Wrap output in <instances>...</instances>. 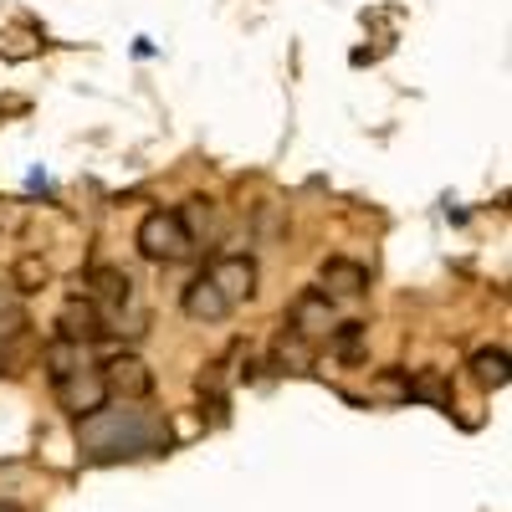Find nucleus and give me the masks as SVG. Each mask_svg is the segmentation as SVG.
<instances>
[{"label":"nucleus","mask_w":512,"mask_h":512,"mask_svg":"<svg viewBox=\"0 0 512 512\" xmlns=\"http://www.w3.org/2000/svg\"><path fill=\"white\" fill-rule=\"evenodd\" d=\"M77 446L88 461H139V456H159L169 451V425L149 410L118 405V410H93L88 420H77Z\"/></svg>","instance_id":"1"},{"label":"nucleus","mask_w":512,"mask_h":512,"mask_svg":"<svg viewBox=\"0 0 512 512\" xmlns=\"http://www.w3.org/2000/svg\"><path fill=\"white\" fill-rule=\"evenodd\" d=\"M195 246L190 226L180 210H154V216H144L139 226V251L149 256V262H180V256Z\"/></svg>","instance_id":"2"},{"label":"nucleus","mask_w":512,"mask_h":512,"mask_svg":"<svg viewBox=\"0 0 512 512\" xmlns=\"http://www.w3.org/2000/svg\"><path fill=\"white\" fill-rule=\"evenodd\" d=\"M57 400H62V410H72L77 420H88L93 410L108 405V384H103V374H93V369H77V374L57 379Z\"/></svg>","instance_id":"3"},{"label":"nucleus","mask_w":512,"mask_h":512,"mask_svg":"<svg viewBox=\"0 0 512 512\" xmlns=\"http://www.w3.org/2000/svg\"><path fill=\"white\" fill-rule=\"evenodd\" d=\"M205 277L221 287V297H226L231 308L241 303V297H251V292H256V267H251V256H221V262L210 267Z\"/></svg>","instance_id":"4"},{"label":"nucleus","mask_w":512,"mask_h":512,"mask_svg":"<svg viewBox=\"0 0 512 512\" xmlns=\"http://www.w3.org/2000/svg\"><path fill=\"white\" fill-rule=\"evenodd\" d=\"M103 384H108V395L118 390V395H128V400H139V395H149V390H154V374H149V364H144V359L123 354V359H113V364L103 369Z\"/></svg>","instance_id":"5"},{"label":"nucleus","mask_w":512,"mask_h":512,"mask_svg":"<svg viewBox=\"0 0 512 512\" xmlns=\"http://www.w3.org/2000/svg\"><path fill=\"white\" fill-rule=\"evenodd\" d=\"M180 308H185V318H195V323H221V318L231 313V303L221 297V287L210 282V277H195V282L185 287Z\"/></svg>","instance_id":"6"},{"label":"nucleus","mask_w":512,"mask_h":512,"mask_svg":"<svg viewBox=\"0 0 512 512\" xmlns=\"http://www.w3.org/2000/svg\"><path fill=\"white\" fill-rule=\"evenodd\" d=\"M328 323H333V303H328L323 287H313V292L297 297V308H292V333H297V338H313V333H323Z\"/></svg>","instance_id":"7"},{"label":"nucleus","mask_w":512,"mask_h":512,"mask_svg":"<svg viewBox=\"0 0 512 512\" xmlns=\"http://www.w3.org/2000/svg\"><path fill=\"white\" fill-rule=\"evenodd\" d=\"M103 333V318L93 303H82V297H72V303L62 308V338L67 344H82V338H98Z\"/></svg>","instance_id":"8"},{"label":"nucleus","mask_w":512,"mask_h":512,"mask_svg":"<svg viewBox=\"0 0 512 512\" xmlns=\"http://www.w3.org/2000/svg\"><path fill=\"white\" fill-rule=\"evenodd\" d=\"M369 287V272L359 267V262H344V256H333V262L323 267V292H344V297H354V292H364Z\"/></svg>","instance_id":"9"},{"label":"nucleus","mask_w":512,"mask_h":512,"mask_svg":"<svg viewBox=\"0 0 512 512\" xmlns=\"http://www.w3.org/2000/svg\"><path fill=\"white\" fill-rule=\"evenodd\" d=\"M472 374H477L482 390H502V384H507V354L502 349H482L472 359Z\"/></svg>","instance_id":"10"},{"label":"nucleus","mask_w":512,"mask_h":512,"mask_svg":"<svg viewBox=\"0 0 512 512\" xmlns=\"http://www.w3.org/2000/svg\"><path fill=\"white\" fill-rule=\"evenodd\" d=\"M26 333V303L16 287H0V338H16Z\"/></svg>","instance_id":"11"},{"label":"nucleus","mask_w":512,"mask_h":512,"mask_svg":"<svg viewBox=\"0 0 512 512\" xmlns=\"http://www.w3.org/2000/svg\"><path fill=\"white\" fill-rule=\"evenodd\" d=\"M47 364H52V384L67 379V374H77L82 369V344H67V338H62V344L47 349Z\"/></svg>","instance_id":"12"},{"label":"nucleus","mask_w":512,"mask_h":512,"mask_svg":"<svg viewBox=\"0 0 512 512\" xmlns=\"http://www.w3.org/2000/svg\"><path fill=\"white\" fill-rule=\"evenodd\" d=\"M98 282H103V297H108V303H128V297H134V277H128V272H98Z\"/></svg>","instance_id":"13"},{"label":"nucleus","mask_w":512,"mask_h":512,"mask_svg":"<svg viewBox=\"0 0 512 512\" xmlns=\"http://www.w3.org/2000/svg\"><path fill=\"white\" fill-rule=\"evenodd\" d=\"M47 277H52V272H47V262H36V256H26V262L16 267V292H36Z\"/></svg>","instance_id":"14"},{"label":"nucleus","mask_w":512,"mask_h":512,"mask_svg":"<svg viewBox=\"0 0 512 512\" xmlns=\"http://www.w3.org/2000/svg\"><path fill=\"white\" fill-rule=\"evenodd\" d=\"M277 364H292V369H308V349H303V338H277Z\"/></svg>","instance_id":"15"},{"label":"nucleus","mask_w":512,"mask_h":512,"mask_svg":"<svg viewBox=\"0 0 512 512\" xmlns=\"http://www.w3.org/2000/svg\"><path fill=\"white\" fill-rule=\"evenodd\" d=\"M0 512H21V507H16V502H0Z\"/></svg>","instance_id":"16"}]
</instances>
